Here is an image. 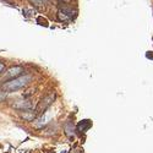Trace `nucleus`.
Masks as SVG:
<instances>
[{
  "mask_svg": "<svg viewBox=\"0 0 153 153\" xmlns=\"http://www.w3.org/2000/svg\"><path fill=\"white\" fill-rule=\"evenodd\" d=\"M32 81V76L31 75H23V76H19L10 81H6L3 85V91L5 92H15L19 91L21 88L26 87L30 82Z\"/></svg>",
  "mask_w": 153,
  "mask_h": 153,
  "instance_id": "1",
  "label": "nucleus"
},
{
  "mask_svg": "<svg viewBox=\"0 0 153 153\" xmlns=\"http://www.w3.org/2000/svg\"><path fill=\"white\" fill-rule=\"evenodd\" d=\"M4 69H5V68H4V64H3V62H0V74L4 71Z\"/></svg>",
  "mask_w": 153,
  "mask_h": 153,
  "instance_id": "7",
  "label": "nucleus"
},
{
  "mask_svg": "<svg viewBox=\"0 0 153 153\" xmlns=\"http://www.w3.org/2000/svg\"><path fill=\"white\" fill-rule=\"evenodd\" d=\"M22 72H23V69L21 66H12V68H10L5 72V75H4L3 82H6V81H10L12 79H15V77H19V76H21Z\"/></svg>",
  "mask_w": 153,
  "mask_h": 153,
  "instance_id": "2",
  "label": "nucleus"
},
{
  "mask_svg": "<svg viewBox=\"0 0 153 153\" xmlns=\"http://www.w3.org/2000/svg\"><path fill=\"white\" fill-rule=\"evenodd\" d=\"M54 99H55V94L53 93V94H49V96H47L45 98H43L41 102H39V104H38V107H37V113H44V110L48 108V107H50L53 104V102H54Z\"/></svg>",
  "mask_w": 153,
  "mask_h": 153,
  "instance_id": "3",
  "label": "nucleus"
},
{
  "mask_svg": "<svg viewBox=\"0 0 153 153\" xmlns=\"http://www.w3.org/2000/svg\"><path fill=\"white\" fill-rule=\"evenodd\" d=\"M65 1H69V0H65Z\"/></svg>",
  "mask_w": 153,
  "mask_h": 153,
  "instance_id": "8",
  "label": "nucleus"
},
{
  "mask_svg": "<svg viewBox=\"0 0 153 153\" xmlns=\"http://www.w3.org/2000/svg\"><path fill=\"white\" fill-rule=\"evenodd\" d=\"M21 117H22L23 119H26V120L31 121V120H33V118L36 117V111H32V110H30V109L23 110V113L21 114Z\"/></svg>",
  "mask_w": 153,
  "mask_h": 153,
  "instance_id": "5",
  "label": "nucleus"
},
{
  "mask_svg": "<svg viewBox=\"0 0 153 153\" xmlns=\"http://www.w3.org/2000/svg\"><path fill=\"white\" fill-rule=\"evenodd\" d=\"M14 107L16 109H20V110H27V109L32 108V104H31L30 100H21V102H17L16 104H14Z\"/></svg>",
  "mask_w": 153,
  "mask_h": 153,
  "instance_id": "4",
  "label": "nucleus"
},
{
  "mask_svg": "<svg viewBox=\"0 0 153 153\" xmlns=\"http://www.w3.org/2000/svg\"><path fill=\"white\" fill-rule=\"evenodd\" d=\"M31 1L34 4V5H37V6H42L44 3H43V0H31Z\"/></svg>",
  "mask_w": 153,
  "mask_h": 153,
  "instance_id": "6",
  "label": "nucleus"
}]
</instances>
